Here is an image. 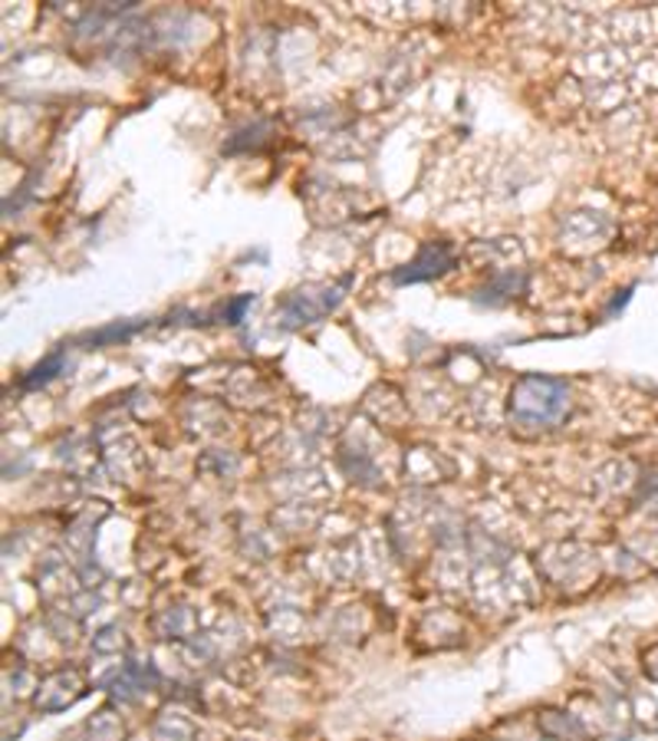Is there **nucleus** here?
<instances>
[{"instance_id":"f257e3e1","label":"nucleus","mask_w":658,"mask_h":741,"mask_svg":"<svg viewBox=\"0 0 658 741\" xmlns=\"http://www.w3.org/2000/svg\"><path fill=\"white\" fill-rule=\"evenodd\" d=\"M566 412V386L543 376H527L514 386L510 419L524 425H550Z\"/></svg>"},{"instance_id":"f03ea898","label":"nucleus","mask_w":658,"mask_h":741,"mask_svg":"<svg viewBox=\"0 0 658 741\" xmlns=\"http://www.w3.org/2000/svg\"><path fill=\"white\" fill-rule=\"evenodd\" d=\"M80 695H83V675L77 669H67V672L50 675L40 685V692L34 695V705L44 708V711H60V708L73 705Z\"/></svg>"},{"instance_id":"7ed1b4c3","label":"nucleus","mask_w":658,"mask_h":741,"mask_svg":"<svg viewBox=\"0 0 658 741\" xmlns=\"http://www.w3.org/2000/svg\"><path fill=\"white\" fill-rule=\"evenodd\" d=\"M155 738H158V741H191V738H195V728H191V721L181 718V715H165V718L158 721V728H155Z\"/></svg>"}]
</instances>
